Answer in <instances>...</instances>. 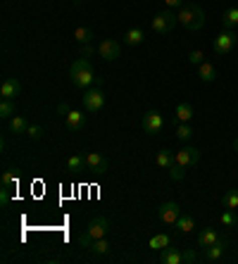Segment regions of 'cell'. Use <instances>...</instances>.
<instances>
[{
    "label": "cell",
    "mask_w": 238,
    "mask_h": 264,
    "mask_svg": "<svg viewBox=\"0 0 238 264\" xmlns=\"http://www.w3.org/2000/svg\"><path fill=\"white\" fill-rule=\"evenodd\" d=\"M69 79L76 88H81L86 91L93 81H95V76H93V67H91V60H86V57H79V60H74L72 62V69H69Z\"/></svg>",
    "instance_id": "1"
},
{
    "label": "cell",
    "mask_w": 238,
    "mask_h": 264,
    "mask_svg": "<svg viewBox=\"0 0 238 264\" xmlns=\"http://www.w3.org/2000/svg\"><path fill=\"white\" fill-rule=\"evenodd\" d=\"M179 24L188 29V31H198L205 27V10L195 3H186L183 8H179Z\"/></svg>",
    "instance_id": "2"
},
{
    "label": "cell",
    "mask_w": 238,
    "mask_h": 264,
    "mask_svg": "<svg viewBox=\"0 0 238 264\" xmlns=\"http://www.w3.org/2000/svg\"><path fill=\"white\" fill-rule=\"evenodd\" d=\"M107 231H110V221H107L105 217H95V219H91L88 228H86V231H83L81 236H79V245L88 250L93 240H98V238H105V236H107Z\"/></svg>",
    "instance_id": "3"
},
{
    "label": "cell",
    "mask_w": 238,
    "mask_h": 264,
    "mask_svg": "<svg viewBox=\"0 0 238 264\" xmlns=\"http://www.w3.org/2000/svg\"><path fill=\"white\" fill-rule=\"evenodd\" d=\"M179 24V15H174V12H160V15H155L153 17V22H150V27H153V31H155L157 36H167L172 29Z\"/></svg>",
    "instance_id": "4"
},
{
    "label": "cell",
    "mask_w": 238,
    "mask_h": 264,
    "mask_svg": "<svg viewBox=\"0 0 238 264\" xmlns=\"http://www.w3.org/2000/svg\"><path fill=\"white\" fill-rule=\"evenodd\" d=\"M141 126H143V131H146V134L155 136V134H160V131L165 128V117H162L157 109H148L146 114H143V121H141Z\"/></svg>",
    "instance_id": "5"
},
{
    "label": "cell",
    "mask_w": 238,
    "mask_h": 264,
    "mask_svg": "<svg viewBox=\"0 0 238 264\" xmlns=\"http://www.w3.org/2000/svg\"><path fill=\"white\" fill-rule=\"evenodd\" d=\"M157 217H160V221H162V224H167V226H174L176 219L181 217V207H179L174 200H167V202H162V205H160Z\"/></svg>",
    "instance_id": "6"
},
{
    "label": "cell",
    "mask_w": 238,
    "mask_h": 264,
    "mask_svg": "<svg viewBox=\"0 0 238 264\" xmlns=\"http://www.w3.org/2000/svg\"><path fill=\"white\" fill-rule=\"evenodd\" d=\"M83 107L86 112H100L105 107V93L100 88H88V91L83 93Z\"/></svg>",
    "instance_id": "7"
},
{
    "label": "cell",
    "mask_w": 238,
    "mask_h": 264,
    "mask_svg": "<svg viewBox=\"0 0 238 264\" xmlns=\"http://www.w3.org/2000/svg\"><path fill=\"white\" fill-rule=\"evenodd\" d=\"M233 46H236V34L231 31V29H224L219 36L214 38V53L217 55H229L231 50H233Z\"/></svg>",
    "instance_id": "8"
},
{
    "label": "cell",
    "mask_w": 238,
    "mask_h": 264,
    "mask_svg": "<svg viewBox=\"0 0 238 264\" xmlns=\"http://www.w3.org/2000/svg\"><path fill=\"white\" fill-rule=\"evenodd\" d=\"M174 160L176 164H181V167H195V164L200 162V153H198V148L193 146H183L179 153H174Z\"/></svg>",
    "instance_id": "9"
},
{
    "label": "cell",
    "mask_w": 238,
    "mask_h": 264,
    "mask_svg": "<svg viewBox=\"0 0 238 264\" xmlns=\"http://www.w3.org/2000/svg\"><path fill=\"white\" fill-rule=\"evenodd\" d=\"M226 245H229V240L219 236L212 245L202 247V259H205V262H219L221 255H224V250H226Z\"/></svg>",
    "instance_id": "10"
},
{
    "label": "cell",
    "mask_w": 238,
    "mask_h": 264,
    "mask_svg": "<svg viewBox=\"0 0 238 264\" xmlns=\"http://www.w3.org/2000/svg\"><path fill=\"white\" fill-rule=\"evenodd\" d=\"M86 167H88L93 174L102 176V174L107 172V160H105L100 153H88V155H86Z\"/></svg>",
    "instance_id": "11"
},
{
    "label": "cell",
    "mask_w": 238,
    "mask_h": 264,
    "mask_svg": "<svg viewBox=\"0 0 238 264\" xmlns=\"http://www.w3.org/2000/svg\"><path fill=\"white\" fill-rule=\"evenodd\" d=\"M98 55H100L102 60H107V62L117 60L119 57V43L117 41H112V38H105L100 46H98Z\"/></svg>",
    "instance_id": "12"
},
{
    "label": "cell",
    "mask_w": 238,
    "mask_h": 264,
    "mask_svg": "<svg viewBox=\"0 0 238 264\" xmlns=\"http://www.w3.org/2000/svg\"><path fill=\"white\" fill-rule=\"evenodd\" d=\"M19 93H22V83L17 79H5L3 86H0V98L3 100H15Z\"/></svg>",
    "instance_id": "13"
},
{
    "label": "cell",
    "mask_w": 238,
    "mask_h": 264,
    "mask_svg": "<svg viewBox=\"0 0 238 264\" xmlns=\"http://www.w3.org/2000/svg\"><path fill=\"white\" fill-rule=\"evenodd\" d=\"M160 262L162 264H181L183 262V250H176V247H165V250H160Z\"/></svg>",
    "instance_id": "14"
},
{
    "label": "cell",
    "mask_w": 238,
    "mask_h": 264,
    "mask_svg": "<svg viewBox=\"0 0 238 264\" xmlns=\"http://www.w3.org/2000/svg\"><path fill=\"white\" fill-rule=\"evenodd\" d=\"M176 231H179V233H191L193 228H195V219H193V214H183L181 212V217L176 219Z\"/></svg>",
    "instance_id": "15"
},
{
    "label": "cell",
    "mask_w": 238,
    "mask_h": 264,
    "mask_svg": "<svg viewBox=\"0 0 238 264\" xmlns=\"http://www.w3.org/2000/svg\"><path fill=\"white\" fill-rule=\"evenodd\" d=\"M174 119H176V124L191 121L193 119V107L188 105V102H179V105H176V112H174Z\"/></svg>",
    "instance_id": "16"
},
{
    "label": "cell",
    "mask_w": 238,
    "mask_h": 264,
    "mask_svg": "<svg viewBox=\"0 0 238 264\" xmlns=\"http://www.w3.org/2000/svg\"><path fill=\"white\" fill-rule=\"evenodd\" d=\"M219 238V233L214 231V228H202L200 233H198V247H207L212 245L214 240Z\"/></svg>",
    "instance_id": "17"
},
{
    "label": "cell",
    "mask_w": 238,
    "mask_h": 264,
    "mask_svg": "<svg viewBox=\"0 0 238 264\" xmlns=\"http://www.w3.org/2000/svg\"><path fill=\"white\" fill-rule=\"evenodd\" d=\"M198 74H200V79L205 83H212L217 79V69H214V64H210V62L198 64Z\"/></svg>",
    "instance_id": "18"
},
{
    "label": "cell",
    "mask_w": 238,
    "mask_h": 264,
    "mask_svg": "<svg viewBox=\"0 0 238 264\" xmlns=\"http://www.w3.org/2000/svg\"><path fill=\"white\" fill-rule=\"evenodd\" d=\"M172 245V238L167 236V233H157V236L150 238V243H148V247L150 250H165V247Z\"/></svg>",
    "instance_id": "19"
},
{
    "label": "cell",
    "mask_w": 238,
    "mask_h": 264,
    "mask_svg": "<svg viewBox=\"0 0 238 264\" xmlns=\"http://www.w3.org/2000/svg\"><path fill=\"white\" fill-rule=\"evenodd\" d=\"M64 119H67V128H69V131H79V128H83V114L81 112L72 109Z\"/></svg>",
    "instance_id": "20"
},
{
    "label": "cell",
    "mask_w": 238,
    "mask_h": 264,
    "mask_svg": "<svg viewBox=\"0 0 238 264\" xmlns=\"http://www.w3.org/2000/svg\"><path fill=\"white\" fill-rule=\"evenodd\" d=\"M221 24H224V29H233L238 27V8H229L226 12H224V17H221Z\"/></svg>",
    "instance_id": "21"
},
{
    "label": "cell",
    "mask_w": 238,
    "mask_h": 264,
    "mask_svg": "<svg viewBox=\"0 0 238 264\" xmlns=\"http://www.w3.org/2000/svg\"><path fill=\"white\" fill-rule=\"evenodd\" d=\"M143 38H146L143 29H129L127 34H124V41H127L129 46H141V43H143Z\"/></svg>",
    "instance_id": "22"
},
{
    "label": "cell",
    "mask_w": 238,
    "mask_h": 264,
    "mask_svg": "<svg viewBox=\"0 0 238 264\" xmlns=\"http://www.w3.org/2000/svg\"><path fill=\"white\" fill-rule=\"evenodd\" d=\"M27 128H29V124L22 114H15V117L10 119V131L12 134H27Z\"/></svg>",
    "instance_id": "23"
},
{
    "label": "cell",
    "mask_w": 238,
    "mask_h": 264,
    "mask_svg": "<svg viewBox=\"0 0 238 264\" xmlns=\"http://www.w3.org/2000/svg\"><path fill=\"white\" fill-rule=\"evenodd\" d=\"M74 38H76L81 46H86V43H93V29L91 27H79L76 31H74Z\"/></svg>",
    "instance_id": "24"
},
{
    "label": "cell",
    "mask_w": 238,
    "mask_h": 264,
    "mask_svg": "<svg viewBox=\"0 0 238 264\" xmlns=\"http://www.w3.org/2000/svg\"><path fill=\"white\" fill-rule=\"evenodd\" d=\"M221 202H224V210H236L238 207V188H231V191L224 193Z\"/></svg>",
    "instance_id": "25"
},
{
    "label": "cell",
    "mask_w": 238,
    "mask_h": 264,
    "mask_svg": "<svg viewBox=\"0 0 238 264\" xmlns=\"http://www.w3.org/2000/svg\"><path fill=\"white\" fill-rule=\"evenodd\" d=\"M88 250H91L93 255H107V252H110V243H107V238H98V240L91 243Z\"/></svg>",
    "instance_id": "26"
},
{
    "label": "cell",
    "mask_w": 238,
    "mask_h": 264,
    "mask_svg": "<svg viewBox=\"0 0 238 264\" xmlns=\"http://www.w3.org/2000/svg\"><path fill=\"white\" fill-rule=\"evenodd\" d=\"M155 162H157V167H162V169H169V167H172L176 160H174V155H172L169 150H160V153H157V157H155Z\"/></svg>",
    "instance_id": "27"
},
{
    "label": "cell",
    "mask_w": 238,
    "mask_h": 264,
    "mask_svg": "<svg viewBox=\"0 0 238 264\" xmlns=\"http://www.w3.org/2000/svg\"><path fill=\"white\" fill-rule=\"evenodd\" d=\"M15 114H17V112H15V100H3V102H0V117H3V119H12Z\"/></svg>",
    "instance_id": "28"
},
{
    "label": "cell",
    "mask_w": 238,
    "mask_h": 264,
    "mask_svg": "<svg viewBox=\"0 0 238 264\" xmlns=\"http://www.w3.org/2000/svg\"><path fill=\"white\" fill-rule=\"evenodd\" d=\"M67 167H69L72 172H81L83 167H86V157H81V155H72L69 160H67Z\"/></svg>",
    "instance_id": "29"
},
{
    "label": "cell",
    "mask_w": 238,
    "mask_h": 264,
    "mask_svg": "<svg viewBox=\"0 0 238 264\" xmlns=\"http://www.w3.org/2000/svg\"><path fill=\"white\" fill-rule=\"evenodd\" d=\"M167 172H169V179H172V181H181L183 176H186V167H181V164L174 162L169 169H167Z\"/></svg>",
    "instance_id": "30"
},
{
    "label": "cell",
    "mask_w": 238,
    "mask_h": 264,
    "mask_svg": "<svg viewBox=\"0 0 238 264\" xmlns=\"http://www.w3.org/2000/svg\"><path fill=\"white\" fill-rule=\"evenodd\" d=\"M191 136H193V128L188 126V121H183V124H179V126H176V138H179V141H183V143H186Z\"/></svg>",
    "instance_id": "31"
},
{
    "label": "cell",
    "mask_w": 238,
    "mask_h": 264,
    "mask_svg": "<svg viewBox=\"0 0 238 264\" xmlns=\"http://www.w3.org/2000/svg\"><path fill=\"white\" fill-rule=\"evenodd\" d=\"M19 181V169H8V172L3 174V186H15Z\"/></svg>",
    "instance_id": "32"
},
{
    "label": "cell",
    "mask_w": 238,
    "mask_h": 264,
    "mask_svg": "<svg viewBox=\"0 0 238 264\" xmlns=\"http://www.w3.org/2000/svg\"><path fill=\"white\" fill-rule=\"evenodd\" d=\"M236 221H238L236 210H224V214H221V224H224V226H233Z\"/></svg>",
    "instance_id": "33"
},
{
    "label": "cell",
    "mask_w": 238,
    "mask_h": 264,
    "mask_svg": "<svg viewBox=\"0 0 238 264\" xmlns=\"http://www.w3.org/2000/svg\"><path fill=\"white\" fill-rule=\"evenodd\" d=\"M186 57H188V62L191 64H202L205 62V53H202V50H191Z\"/></svg>",
    "instance_id": "34"
},
{
    "label": "cell",
    "mask_w": 238,
    "mask_h": 264,
    "mask_svg": "<svg viewBox=\"0 0 238 264\" xmlns=\"http://www.w3.org/2000/svg\"><path fill=\"white\" fill-rule=\"evenodd\" d=\"M27 134H29V138H34V141H38V138L43 136V128L38 126V124H34V126H29V128H27Z\"/></svg>",
    "instance_id": "35"
},
{
    "label": "cell",
    "mask_w": 238,
    "mask_h": 264,
    "mask_svg": "<svg viewBox=\"0 0 238 264\" xmlns=\"http://www.w3.org/2000/svg\"><path fill=\"white\" fill-rule=\"evenodd\" d=\"M8 202H10V188L8 186H3V188H0V205L5 207Z\"/></svg>",
    "instance_id": "36"
},
{
    "label": "cell",
    "mask_w": 238,
    "mask_h": 264,
    "mask_svg": "<svg viewBox=\"0 0 238 264\" xmlns=\"http://www.w3.org/2000/svg\"><path fill=\"white\" fill-rule=\"evenodd\" d=\"M93 53H95L93 43H86V46H81V57H86V60H88V57H91Z\"/></svg>",
    "instance_id": "37"
},
{
    "label": "cell",
    "mask_w": 238,
    "mask_h": 264,
    "mask_svg": "<svg viewBox=\"0 0 238 264\" xmlns=\"http://www.w3.org/2000/svg\"><path fill=\"white\" fill-rule=\"evenodd\" d=\"M195 259H198V255H195L193 250H183V262L186 264H193Z\"/></svg>",
    "instance_id": "38"
},
{
    "label": "cell",
    "mask_w": 238,
    "mask_h": 264,
    "mask_svg": "<svg viewBox=\"0 0 238 264\" xmlns=\"http://www.w3.org/2000/svg\"><path fill=\"white\" fill-rule=\"evenodd\" d=\"M69 112H72V109H69V105H67V102H60V105H57V114H64V117H67Z\"/></svg>",
    "instance_id": "39"
},
{
    "label": "cell",
    "mask_w": 238,
    "mask_h": 264,
    "mask_svg": "<svg viewBox=\"0 0 238 264\" xmlns=\"http://www.w3.org/2000/svg\"><path fill=\"white\" fill-rule=\"evenodd\" d=\"M167 8H183L186 5V0H165Z\"/></svg>",
    "instance_id": "40"
},
{
    "label": "cell",
    "mask_w": 238,
    "mask_h": 264,
    "mask_svg": "<svg viewBox=\"0 0 238 264\" xmlns=\"http://www.w3.org/2000/svg\"><path fill=\"white\" fill-rule=\"evenodd\" d=\"M233 150H236V153H238V138H236V141H233Z\"/></svg>",
    "instance_id": "41"
}]
</instances>
